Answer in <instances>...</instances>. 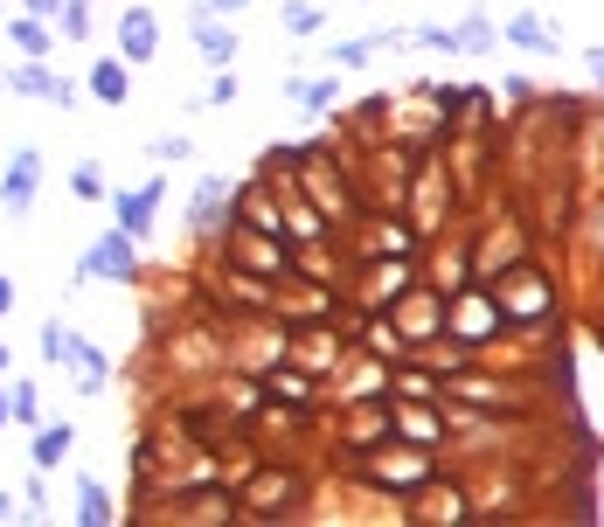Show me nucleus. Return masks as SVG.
Masks as SVG:
<instances>
[{"mask_svg":"<svg viewBox=\"0 0 604 527\" xmlns=\"http://www.w3.org/2000/svg\"><path fill=\"white\" fill-rule=\"evenodd\" d=\"M133 271H140V236H125L119 223L84 250V264H76V278H84V285H98V278H133Z\"/></svg>","mask_w":604,"mask_h":527,"instance_id":"obj_1","label":"nucleus"},{"mask_svg":"<svg viewBox=\"0 0 604 527\" xmlns=\"http://www.w3.org/2000/svg\"><path fill=\"white\" fill-rule=\"evenodd\" d=\"M8 76V91H21V97H35V104H57V112H70L76 104V84L63 70H49V56H21L14 70H0Z\"/></svg>","mask_w":604,"mask_h":527,"instance_id":"obj_2","label":"nucleus"},{"mask_svg":"<svg viewBox=\"0 0 604 527\" xmlns=\"http://www.w3.org/2000/svg\"><path fill=\"white\" fill-rule=\"evenodd\" d=\"M236 42H244V35L229 29V14H208L202 0H195V56H202L208 70H229V63H236Z\"/></svg>","mask_w":604,"mask_h":527,"instance_id":"obj_3","label":"nucleus"},{"mask_svg":"<svg viewBox=\"0 0 604 527\" xmlns=\"http://www.w3.org/2000/svg\"><path fill=\"white\" fill-rule=\"evenodd\" d=\"M161 195H167V180H140V188L112 195V223H119L125 236H146L153 216H161Z\"/></svg>","mask_w":604,"mask_h":527,"instance_id":"obj_4","label":"nucleus"},{"mask_svg":"<svg viewBox=\"0 0 604 527\" xmlns=\"http://www.w3.org/2000/svg\"><path fill=\"white\" fill-rule=\"evenodd\" d=\"M501 42L529 49V56H563V29H556V21H542V14H529V8L501 21Z\"/></svg>","mask_w":604,"mask_h":527,"instance_id":"obj_5","label":"nucleus"},{"mask_svg":"<svg viewBox=\"0 0 604 527\" xmlns=\"http://www.w3.org/2000/svg\"><path fill=\"white\" fill-rule=\"evenodd\" d=\"M119 56H125V63L161 56V14H153V8H125V14H119Z\"/></svg>","mask_w":604,"mask_h":527,"instance_id":"obj_6","label":"nucleus"},{"mask_svg":"<svg viewBox=\"0 0 604 527\" xmlns=\"http://www.w3.org/2000/svg\"><path fill=\"white\" fill-rule=\"evenodd\" d=\"M35 180H42V153H35V146H21L14 161H8V180H0V208H8V216H29Z\"/></svg>","mask_w":604,"mask_h":527,"instance_id":"obj_7","label":"nucleus"},{"mask_svg":"<svg viewBox=\"0 0 604 527\" xmlns=\"http://www.w3.org/2000/svg\"><path fill=\"white\" fill-rule=\"evenodd\" d=\"M389 49H403V29H369L361 42H334V49H327V63H334V70H361V63L389 56Z\"/></svg>","mask_w":604,"mask_h":527,"instance_id":"obj_8","label":"nucleus"},{"mask_svg":"<svg viewBox=\"0 0 604 527\" xmlns=\"http://www.w3.org/2000/svg\"><path fill=\"white\" fill-rule=\"evenodd\" d=\"M8 42L21 49V56H49V49H57V21H42V14H14V21H8Z\"/></svg>","mask_w":604,"mask_h":527,"instance_id":"obj_9","label":"nucleus"},{"mask_svg":"<svg viewBox=\"0 0 604 527\" xmlns=\"http://www.w3.org/2000/svg\"><path fill=\"white\" fill-rule=\"evenodd\" d=\"M70 444H76V431H70V424H35V444H29L35 472H57V465L70 458Z\"/></svg>","mask_w":604,"mask_h":527,"instance_id":"obj_10","label":"nucleus"},{"mask_svg":"<svg viewBox=\"0 0 604 527\" xmlns=\"http://www.w3.org/2000/svg\"><path fill=\"white\" fill-rule=\"evenodd\" d=\"M91 97H98V104H112V112H119V104L133 97V76H125V63L98 56V63H91Z\"/></svg>","mask_w":604,"mask_h":527,"instance_id":"obj_11","label":"nucleus"},{"mask_svg":"<svg viewBox=\"0 0 604 527\" xmlns=\"http://www.w3.org/2000/svg\"><path fill=\"white\" fill-rule=\"evenodd\" d=\"M112 514H119V507H112V493H104V479H91V472H84V479H76V520H84V527H104Z\"/></svg>","mask_w":604,"mask_h":527,"instance_id":"obj_12","label":"nucleus"},{"mask_svg":"<svg viewBox=\"0 0 604 527\" xmlns=\"http://www.w3.org/2000/svg\"><path fill=\"white\" fill-rule=\"evenodd\" d=\"M76 354H84V340H76L63 320H42V361L49 368H76Z\"/></svg>","mask_w":604,"mask_h":527,"instance_id":"obj_13","label":"nucleus"},{"mask_svg":"<svg viewBox=\"0 0 604 527\" xmlns=\"http://www.w3.org/2000/svg\"><path fill=\"white\" fill-rule=\"evenodd\" d=\"M452 35H459V56H487V49H501V29H493L487 14H465V21H452Z\"/></svg>","mask_w":604,"mask_h":527,"instance_id":"obj_14","label":"nucleus"},{"mask_svg":"<svg viewBox=\"0 0 604 527\" xmlns=\"http://www.w3.org/2000/svg\"><path fill=\"white\" fill-rule=\"evenodd\" d=\"M223 208H229V188H223L216 174H208L202 188H195V208H188V223H195V229H216V223H223Z\"/></svg>","mask_w":604,"mask_h":527,"instance_id":"obj_15","label":"nucleus"},{"mask_svg":"<svg viewBox=\"0 0 604 527\" xmlns=\"http://www.w3.org/2000/svg\"><path fill=\"white\" fill-rule=\"evenodd\" d=\"M285 91H293V97L306 104V112H327V104L340 97V84H334V76H293Z\"/></svg>","mask_w":604,"mask_h":527,"instance_id":"obj_16","label":"nucleus"},{"mask_svg":"<svg viewBox=\"0 0 604 527\" xmlns=\"http://www.w3.org/2000/svg\"><path fill=\"white\" fill-rule=\"evenodd\" d=\"M57 42H91V0H63V14H57Z\"/></svg>","mask_w":604,"mask_h":527,"instance_id":"obj_17","label":"nucleus"},{"mask_svg":"<svg viewBox=\"0 0 604 527\" xmlns=\"http://www.w3.org/2000/svg\"><path fill=\"white\" fill-rule=\"evenodd\" d=\"M403 42H417V49H438V56H459V35L444 29V21H424V29H403Z\"/></svg>","mask_w":604,"mask_h":527,"instance_id":"obj_18","label":"nucleus"},{"mask_svg":"<svg viewBox=\"0 0 604 527\" xmlns=\"http://www.w3.org/2000/svg\"><path fill=\"white\" fill-rule=\"evenodd\" d=\"M76 389H84V395H104V354L91 348V340H84V354H76Z\"/></svg>","mask_w":604,"mask_h":527,"instance_id":"obj_19","label":"nucleus"},{"mask_svg":"<svg viewBox=\"0 0 604 527\" xmlns=\"http://www.w3.org/2000/svg\"><path fill=\"white\" fill-rule=\"evenodd\" d=\"M236 91H244V84H236V70H216V76H208V91H202L195 104H208V112H223V104H236Z\"/></svg>","mask_w":604,"mask_h":527,"instance_id":"obj_20","label":"nucleus"},{"mask_svg":"<svg viewBox=\"0 0 604 527\" xmlns=\"http://www.w3.org/2000/svg\"><path fill=\"white\" fill-rule=\"evenodd\" d=\"M195 153V140H181V132H161V140L146 146V161H161V167H174V161H188Z\"/></svg>","mask_w":604,"mask_h":527,"instance_id":"obj_21","label":"nucleus"},{"mask_svg":"<svg viewBox=\"0 0 604 527\" xmlns=\"http://www.w3.org/2000/svg\"><path fill=\"white\" fill-rule=\"evenodd\" d=\"M70 188H76V195H84V202H104V174H98V167L84 161V167H76V174H70Z\"/></svg>","mask_w":604,"mask_h":527,"instance_id":"obj_22","label":"nucleus"},{"mask_svg":"<svg viewBox=\"0 0 604 527\" xmlns=\"http://www.w3.org/2000/svg\"><path fill=\"white\" fill-rule=\"evenodd\" d=\"M8 395H14V424H35V389H29V382H14Z\"/></svg>","mask_w":604,"mask_h":527,"instance_id":"obj_23","label":"nucleus"},{"mask_svg":"<svg viewBox=\"0 0 604 527\" xmlns=\"http://www.w3.org/2000/svg\"><path fill=\"white\" fill-rule=\"evenodd\" d=\"M285 29H293V35H313V29H320V14L299 0V8H285Z\"/></svg>","mask_w":604,"mask_h":527,"instance_id":"obj_24","label":"nucleus"},{"mask_svg":"<svg viewBox=\"0 0 604 527\" xmlns=\"http://www.w3.org/2000/svg\"><path fill=\"white\" fill-rule=\"evenodd\" d=\"M21 14H42V21H57V14H63V0H21Z\"/></svg>","mask_w":604,"mask_h":527,"instance_id":"obj_25","label":"nucleus"},{"mask_svg":"<svg viewBox=\"0 0 604 527\" xmlns=\"http://www.w3.org/2000/svg\"><path fill=\"white\" fill-rule=\"evenodd\" d=\"M202 8H208V14H244L250 0H202Z\"/></svg>","mask_w":604,"mask_h":527,"instance_id":"obj_26","label":"nucleus"},{"mask_svg":"<svg viewBox=\"0 0 604 527\" xmlns=\"http://www.w3.org/2000/svg\"><path fill=\"white\" fill-rule=\"evenodd\" d=\"M0 312H14V278L0 271Z\"/></svg>","mask_w":604,"mask_h":527,"instance_id":"obj_27","label":"nucleus"},{"mask_svg":"<svg viewBox=\"0 0 604 527\" xmlns=\"http://www.w3.org/2000/svg\"><path fill=\"white\" fill-rule=\"evenodd\" d=\"M8 424H14V395L0 389V431H8Z\"/></svg>","mask_w":604,"mask_h":527,"instance_id":"obj_28","label":"nucleus"},{"mask_svg":"<svg viewBox=\"0 0 604 527\" xmlns=\"http://www.w3.org/2000/svg\"><path fill=\"white\" fill-rule=\"evenodd\" d=\"M584 63H591V76H597V84H604V49H591V56H584Z\"/></svg>","mask_w":604,"mask_h":527,"instance_id":"obj_29","label":"nucleus"},{"mask_svg":"<svg viewBox=\"0 0 604 527\" xmlns=\"http://www.w3.org/2000/svg\"><path fill=\"white\" fill-rule=\"evenodd\" d=\"M8 368H14V361H8V348H0V375H8Z\"/></svg>","mask_w":604,"mask_h":527,"instance_id":"obj_30","label":"nucleus"},{"mask_svg":"<svg viewBox=\"0 0 604 527\" xmlns=\"http://www.w3.org/2000/svg\"><path fill=\"white\" fill-rule=\"evenodd\" d=\"M0 91H8V76H0Z\"/></svg>","mask_w":604,"mask_h":527,"instance_id":"obj_31","label":"nucleus"}]
</instances>
